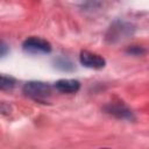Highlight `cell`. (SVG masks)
<instances>
[{"mask_svg": "<svg viewBox=\"0 0 149 149\" xmlns=\"http://www.w3.org/2000/svg\"><path fill=\"white\" fill-rule=\"evenodd\" d=\"M23 93L34 100H44L50 95L51 87L43 81H28L23 86Z\"/></svg>", "mask_w": 149, "mask_h": 149, "instance_id": "cell-1", "label": "cell"}, {"mask_svg": "<svg viewBox=\"0 0 149 149\" xmlns=\"http://www.w3.org/2000/svg\"><path fill=\"white\" fill-rule=\"evenodd\" d=\"M22 48L26 52L29 54H49L51 51V44L47 40L35 36L27 38L23 42Z\"/></svg>", "mask_w": 149, "mask_h": 149, "instance_id": "cell-2", "label": "cell"}, {"mask_svg": "<svg viewBox=\"0 0 149 149\" xmlns=\"http://www.w3.org/2000/svg\"><path fill=\"white\" fill-rule=\"evenodd\" d=\"M79 59L84 66L90 68V69H102L106 64L102 56L91 52V51H87V50H83L80 52Z\"/></svg>", "mask_w": 149, "mask_h": 149, "instance_id": "cell-3", "label": "cell"}, {"mask_svg": "<svg viewBox=\"0 0 149 149\" xmlns=\"http://www.w3.org/2000/svg\"><path fill=\"white\" fill-rule=\"evenodd\" d=\"M105 109L107 113H109L111 115H114L118 119H123V120L134 119L133 112L122 104H109L108 106L105 107Z\"/></svg>", "mask_w": 149, "mask_h": 149, "instance_id": "cell-4", "label": "cell"}, {"mask_svg": "<svg viewBox=\"0 0 149 149\" xmlns=\"http://www.w3.org/2000/svg\"><path fill=\"white\" fill-rule=\"evenodd\" d=\"M55 88L61 93H76L80 88V83L74 79H61L55 83Z\"/></svg>", "mask_w": 149, "mask_h": 149, "instance_id": "cell-5", "label": "cell"}, {"mask_svg": "<svg viewBox=\"0 0 149 149\" xmlns=\"http://www.w3.org/2000/svg\"><path fill=\"white\" fill-rule=\"evenodd\" d=\"M54 64H55V68H57L58 70L65 71V72L72 71L74 69V65L72 64V62L69 58H65V57H57L54 61Z\"/></svg>", "mask_w": 149, "mask_h": 149, "instance_id": "cell-6", "label": "cell"}, {"mask_svg": "<svg viewBox=\"0 0 149 149\" xmlns=\"http://www.w3.org/2000/svg\"><path fill=\"white\" fill-rule=\"evenodd\" d=\"M15 86V79L12 77H7L5 74L1 76V80H0V87L1 90H10Z\"/></svg>", "mask_w": 149, "mask_h": 149, "instance_id": "cell-7", "label": "cell"}, {"mask_svg": "<svg viewBox=\"0 0 149 149\" xmlns=\"http://www.w3.org/2000/svg\"><path fill=\"white\" fill-rule=\"evenodd\" d=\"M127 54H130V55H135V56H140L142 54H144V49L142 47H139V45H132L130 48H128L126 50Z\"/></svg>", "mask_w": 149, "mask_h": 149, "instance_id": "cell-8", "label": "cell"}, {"mask_svg": "<svg viewBox=\"0 0 149 149\" xmlns=\"http://www.w3.org/2000/svg\"><path fill=\"white\" fill-rule=\"evenodd\" d=\"M6 47H7V45L2 42V43H1V56H5V54H6V49H7Z\"/></svg>", "mask_w": 149, "mask_h": 149, "instance_id": "cell-9", "label": "cell"}]
</instances>
